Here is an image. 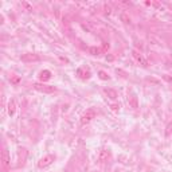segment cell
Masks as SVG:
<instances>
[{
    "label": "cell",
    "instance_id": "cell-14",
    "mask_svg": "<svg viewBox=\"0 0 172 172\" xmlns=\"http://www.w3.org/2000/svg\"><path fill=\"white\" fill-rule=\"evenodd\" d=\"M98 77H100L101 79H104V81H108V79H109V75L106 74L105 71H102V70H101V71H98Z\"/></svg>",
    "mask_w": 172,
    "mask_h": 172
},
{
    "label": "cell",
    "instance_id": "cell-1",
    "mask_svg": "<svg viewBox=\"0 0 172 172\" xmlns=\"http://www.w3.org/2000/svg\"><path fill=\"white\" fill-rule=\"evenodd\" d=\"M96 116H97V112L94 110L93 108H90V109H88L86 112H84V114L81 116V124L82 125H88V124H90L94 118H96Z\"/></svg>",
    "mask_w": 172,
    "mask_h": 172
},
{
    "label": "cell",
    "instance_id": "cell-3",
    "mask_svg": "<svg viewBox=\"0 0 172 172\" xmlns=\"http://www.w3.org/2000/svg\"><path fill=\"white\" fill-rule=\"evenodd\" d=\"M34 89L38 90L40 93H46V94H51L57 92L55 86H50V85H44V84H34Z\"/></svg>",
    "mask_w": 172,
    "mask_h": 172
},
{
    "label": "cell",
    "instance_id": "cell-7",
    "mask_svg": "<svg viewBox=\"0 0 172 172\" xmlns=\"http://www.w3.org/2000/svg\"><path fill=\"white\" fill-rule=\"evenodd\" d=\"M77 74L79 75V78H82V79H89L90 77H92V71H90V69L89 67H79L78 70H77Z\"/></svg>",
    "mask_w": 172,
    "mask_h": 172
},
{
    "label": "cell",
    "instance_id": "cell-13",
    "mask_svg": "<svg viewBox=\"0 0 172 172\" xmlns=\"http://www.w3.org/2000/svg\"><path fill=\"white\" fill-rule=\"evenodd\" d=\"M89 52L92 55H101L102 52H104V50H102L101 47H90L89 48Z\"/></svg>",
    "mask_w": 172,
    "mask_h": 172
},
{
    "label": "cell",
    "instance_id": "cell-8",
    "mask_svg": "<svg viewBox=\"0 0 172 172\" xmlns=\"http://www.w3.org/2000/svg\"><path fill=\"white\" fill-rule=\"evenodd\" d=\"M51 77H52V73L50 70H42L39 73V79L42 81V82H47V81H50L51 79Z\"/></svg>",
    "mask_w": 172,
    "mask_h": 172
},
{
    "label": "cell",
    "instance_id": "cell-16",
    "mask_svg": "<svg viewBox=\"0 0 172 172\" xmlns=\"http://www.w3.org/2000/svg\"><path fill=\"white\" fill-rule=\"evenodd\" d=\"M130 100H132V106H133V108H137V98H136V96H132V97H130Z\"/></svg>",
    "mask_w": 172,
    "mask_h": 172
},
{
    "label": "cell",
    "instance_id": "cell-6",
    "mask_svg": "<svg viewBox=\"0 0 172 172\" xmlns=\"http://www.w3.org/2000/svg\"><path fill=\"white\" fill-rule=\"evenodd\" d=\"M132 55H133V58L141 65V66H144V67L148 66V61L144 58V55H143L141 52H138L137 50H133V51H132Z\"/></svg>",
    "mask_w": 172,
    "mask_h": 172
},
{
    "label": "cell",
    "instance_id": "cell-11",
    "mask_svg": "<svg viewBox=\"0 0 172 172\" xmlns=\"http://www.w3.org/2000/svg\"><path fill=\"white\" fill-rule=\"evenodd\" d=\"M109 152L106 149H102L100 155H98V161H101V163H104V161H108V159H109Z\"/></svg>",
    "mask_w": 172,
    "mask_h": 172
},
{
    "label": "cell",
    "instance_id": "cell-17",
    "mask_svg": "<svg viewBox=\"0 0 172 172\" xmlns=\"http://www.w3.org/2000/svg\"><path fill=\"white\" fill-rule=\"evenodd\" d=\"M19 82V78H14L12 79V84H18Z\"/></svg>",
    "mask_w": 172,
    "mask_h": 172
},
{
    "label": "cell",
    "instance_id": "cell-4",
    "mask_svg": "<svg viewBox=\"0 0 172 172\" xmlns=\"http://www.w3.org/2000/svg\"><path fill=\"white\" fill-rule=\"evenodd\" d=\"M2 165H3L4 171H7L11 165V156H10V152H8V149L6 147H4L3 151H2Z\"/></svg>",
    "mask_w": 172,
    "mask_h": 172
},
{
    "label": "cell",
    "instance_id": "cell-5",
    "mask_svg": "<svg viewBox=\"0 0 172 172\" xmlns=\"http://www.w3.org/2000/svg\"><path fill=\"white\" fill-rule=\"evenodd\" d=\"M20 61L22 62H38V61H40V57L38 54H34V52H27V54H23L20 57Z\"/></svg>",
    "mask_w": 172,
    "mask_h": 172
},
{
    "label": "cell",
    "instance_id": "cell-15",
    "mask_svg": "<svg viewBox=\"0 0 172 172\" xmlns=\"http://www.w3.org/2000/svg\"><path fill=\"white\" fill-rule=\"evenodd\" d=\"M165 133H167V136H170V134L172 133V121L170 122L168 125H167V130H165Z\"/></svg>",
    "mask_w": 172,
    "mask_h": 172
},
{
    "label": "cell",
    "instance_id": "cell-9",
    "mask_svg": "<svg viewBox=\"0 0 172 172\" xmlns=\"http://www.w3.org/2000/svg\"><path fill=\"white\" fill-rule=\"evenodd\" d=\"M7 112H8V116H14L15 112H16V102L15 100H10V102H8L7 105Z\"/></svg>",
    "mask_w": 172,
    "mask_h": 172
},
{
    "label": "cell",
    "instance_id": "cell-10",
    "mask_svg": "<svg viewBox=\"0 0 172 172\" xmlns=\"http://www.w3.org/2000/svg\"><path fill=\"white\" fill-rule=\"evenodd\" d=\"M104 93L106 94V97L110 98V100H116V98L118 97V94H117L116 90H114V89H110V88L104 89Z\"/></svg>",
    "mask_w": 172,
    "mask_h": 172
},
{
    "label": "cell",
    "instance_id": "cell-12",
    "mask_svg": "<svg viewBox=\"0 0 172 172\" xmlns=\"http://www.w3.org/2000/svg\"><path fill=\"white\" fill-rule=\"evenodd\" d=\"M120 19H121V22L122 23H125V24H129L130 22H132V19H130V16L126 14V12H122V14H120Z\"/></svg>",
    "mask_w": 172,
    "mask_h": 172
},
{
    "label": "cell",
    "instance_id": "cell-2",
    "mask_svg": "<svg viewBox=\"0 0 172 172\" xmlns=\"http://www.w3.org/2000/svg\"><path fill=\"white\" fill-rule=\"evenodd\" d=\"M54 160H55V156H54V155L48 153V155L43 156V157L38 161V167H39L40 170H42V168H47V167H50L52 163H54Z\"/></svg>",
    "mask_w": 172,
    "mask_h": 172
}]
</instances>
